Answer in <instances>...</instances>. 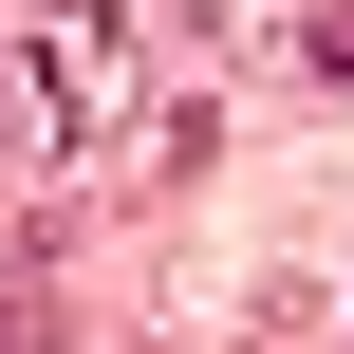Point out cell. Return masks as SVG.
Listing matches in <instances>:
<instances>
[{"label": "cell", "mask_w": 354, "mask_h": 354, "mask_svg": "<svg viewBox=\"0 0 354 354\" xmlns=\"http://www.w3.org/2000/svg\"><path fill=\"white\" fill-rule=\"evenodd\" d=\"M19 112H37V149H131V19L112 0H56L19 37Z\"/></svg>", "instance_id": "obj_1"}, {"label": "cell", "mask_w": 354, "mask_h": 354, "mask_svg": "<svg viewBox=\"0 0 354 354\" xmlns=\"http://www.w3.org/2000/svg\"><path fill=\"white\" fill-rule=\"evenodd\" d=\"M0 354H37V317H19V299H0Z\"/></svg>", "instance_id": "obj_4"}, {"label": "cell", "mask_w": 354, "mask_h": 354, "mask_svg": "<svg viewBox=\"0 0 354 354\" xmlns=\"http://www.w3.org/2000/svg\"><path fill=\"white\" fill-rule=\"evenodd\" d=\"M299 56H317V75H354V0H317V19H299Z\"/></svg>", "instance_id": "obj_3"}, {"label": "cell", "mask_w": 354, "mask_h": 354, "mask_svg": "<svg viewBox=\"0 0 354 354\" xmlns=\"http://www.w3.org/2000/svg\"><path fill=\"white\" fill-rule=\"evenodd\" d=\"M205 19H224V37H299L317 0H205Z\"/></svg>", "instance_id": "obj_2"}]
</instances>
